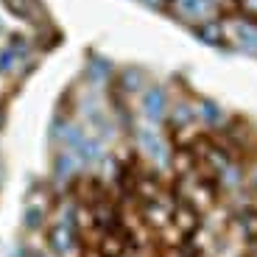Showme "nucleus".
Returning a JSON list of instances; mask_svg holds the SVG:
<instances>
[{"label": "nucleus", "mask_w": 257, "mask_h": 257, "mask_svg": "<svg viewBox=\"0 0 257 257\" xmlns=\"http://www.w3.org/2000/svg\"><path fill=\"white\" fill-rule=\"evenodd\" d=\"M224 26H226L232 45L243 48V51H257V23H251V20H232V23H224Z\"/></svg>", "instance_id": "f257e3e1"}, {"label": "nucleus", "mask_w": 257, "mask_h": 257, "mask_svg": "<svg viewBox=\"0 0 257 257\" xmlns=\"http://www.w3.org/2000/svg\"><path fill=\"white\" fill-rule=\"evenodd\" d=\"M143 115H146L148 123H162L168 115V101H165V92L160 87H148L143 92Z\"/></svg>", "instance_id": "f03ea898"}, {"label": "nucleus", "mask_w": 257, "mask_h": 257, "mask_svg": "<svg viewBox=\"0 0 257 257\" xmlns=\"http://www.w3.org/2000/svg\"><path fill=\"white\" fill-rule=\"evenodd\" d=\"M238 9L246 14V20L257 23V0H238Z\"/></svg>", "instance_id": "7ed1b4c3"}, {"label": "nucleus", "mask_w": 257, "mask_h": 257, "mask_svg": "<svg viewBox=\"0 0 257 257\" xmlns=\"http://www.w3.org/2000/svg\"><path fill=\"white\" fill-rule=\"evenodd\" d=\"M0 31H3V23H0Z\"/></svg>", "instance_id": "20e7f679"}]
</instances>
